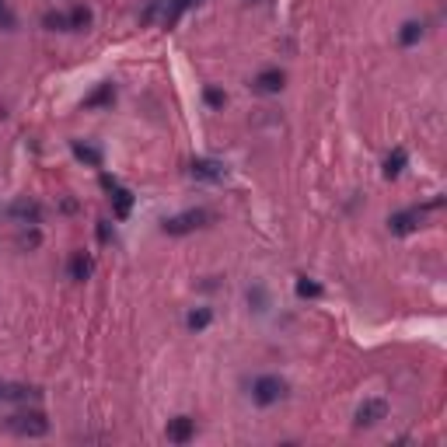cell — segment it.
Returning <instances> with one entry per match:
<instances>
[{
    "instance_id": "obj_1",
    "label": "cell",
    "mask_w": 447,
    "mask_h": 447,
    "mask_svg": "<svg viewBox=\"0 0 447 447\" xmlns=\"http://www.w3.org/2000/svg\"><path fill=\"white\" fill-rule=\"evenodd\" d=\"M4 430L14 434V437H46V434H49V420H46V413H39V409L11 413V416H4Z\"/></svg>"
},
{
    "instance_id": "obj_2",
    "label": "cell",
    "mask_w": 447,
    "mask_h": 447,
    "mask_svg": "<svg viewBox=\"0 0 447 447\" xmlns=\"http://www.w3.org/2000/svg\"><path fill=\"white\" fill-rule=\"evenodd\" d=\"M441 206H444V199L437 196V199H430V203H423V206L398 210V213L388 217V231H391V234H413V231L427 220V213H434V210H441Z\"/></svg>"
},
{
    "instance_id": "obj_3",
    "label": "cell",
    "mask_w": 447,
    "mask_h": 447,
    "mask_svg": "<svg viewBox=\"0 0 447 447\" xmlns=\"http://www.w3.org/2000/svg\"><path fill=\"white\" fill-rule=\"evenodd\" d=\"M206 224H213V213L203 210V206H196V210H182L175 217H168L161 231L172 234V238H182V234H192V231H199V227H206Z\"/></svg>"
},
{
    "instance_id": "obj_4",
    "label": "cell",
    "mask_w": 447,
    "mask_h": 447,
    "mask_svg": "<svg viewBox=\"0 0 447 447\" xmlns=\"http://www.w3.org/2000/svg\"><path fill=\"white\" fill-rule=\"evenodd\" d=\"M287 381L283 377H276V374H263V377H256V384H252V398H256V405H276V402H283L287 398Z\"/></svg>"
},
{
    "instance_id": "obj_5",
    "label": "cell",
    "mask_w": 447,
    "mask_h": 447,
    "mask_svg": "<svg viewBox=\"0 0 447 447\" xmlns=\"http://www.w3.org/2000/svg\"><path fill=\"white\" fill-rule=\"evenodd\" d=\"M101 185H105V192H108V199H112V213H115L119 220H126V217H130V210H133V192H130V189H122L112 175H101Z\"/></svg>"
},
{
    "instance_id": "obj_6",
    "label": "cell",
    "mask_w": 447,
    "mask_h": 447,
    "mask_svg": "<svg viewBox=\"0 0 447 447\" xmlns=\"http://www.w3.org/2000/svg\"><path fill=\"white\" fill-rule=\"evenodd\" d=\"M42 388L25 384V381H0V402H39Z\"/></svg>"
},
{
    "instance_id": "obj_7",
    "label": "cell",
    "mask_w": 447,
    "mask_h": 447,
    "mask_svg": "<svg viewBox=\"0 0 447 447\" xmlns=\"http://www.w3.org/2000/svg\"><path fill=\"white\" fill-rule=\"evenodd\" d=\"M384 416H388V402L384 398H367V402H360L353 423H357L360 430H367V427H377Z\"/></svg>"
},
{
    "instance_id": "obj_8",
    "label": "cell",
    "mask_w": 447,
    "mask_h": 447,
    "mask_svg": "<svg viewBox=\"0 0 447 447\" xmlns=\"http://www.w3.org/2000/svg\"><path fill=\"white\" fill-rule=\"evenodd\" d=\"M189 175L199 179V182H224L227 168H224L220 161H213V158H192V161H189Z\"/></svg>"
},
{
    "instance_id": "obj_9",
    "label": "cell",
    "mask_w": 447,
    "mask_h": 447,
    "mask_svg": "<svg viewBox=\"0 0 447 447\" xmlns=\"http://www.w3.org/2000/svg\"><path fill=\"white\" fill-rule=\"evenodd\" d=\"M7 217H11V220H18V224L35 227V224L42 220V206H39L35 199H18V203H11V206H7Z\"/></svg>"
},
{
    "instance_id": "obj_10",
    "label": "cell",
    "mask_w": 447,
    "mask_h": 447,
    "mask_svg": "<svg viewBox=\"0 0 447 447\" xmlns=\"http://www.w3.org/2000/svg\"><path fill=\"white\" fill-rule=\"evenodd\" d=\"M168 441L172 444H189L192 437H196V420H189V416H175V420H168Z\"/></svg>"
},
{
    "instance_id": "obj_11",
    "label": "cell",
    "mask_w": 447,
    "mask_h": 447,
    "mask_svg": "<svg viewBox=\"0 0 447 447\" xmlns=\"http://www.w3.org/2000/svg\"><path fill=\"white\" fill-rule=\"evenodd\" d=\"M283 84H287V74H283V70H276V67L263 70V74L252 81V88L259 91V94H279V91H283Z\"/></svg>"
},
{
    "instance_id": "obj_12",
    "label": "cell",
    "mask_w": 447,
    "mask_h": 447,
    "mask_svg": "<svg viewBox=\"0 0 447 447\" xmlns=\"http://www.w3.org/2000/svg\"><path fill=\"white\" fill-rule=\"evenodd\" d=\"M67 272H70V279H88L91 272H94V259H91L88 252H74Z\"/></svg>"
},
{
    "instance_id": "obj_13",
    "label": "cell",
    "mask_w": 447,
    "mask_h": 447,
    "mask_svg": "<svg viewBox=\"0 0 447 447\" xmlns=\"http://www.w3.org/2000/svg\"><path fill=\"white\" fill-rule=\"evenodd\" d=\"M405 165H409V154H405V147H395V151L384 158V179H398Z\"/></svg>"
},
{
    "instance_id": "obj_14",
    "label": "cell",
    "mask_w": 447,
    "mask_h": 447,
    "mask_svg": "<svg viewBox=\"0 0 447 447\" xmlns=\"http://www.w3.org/2000/svg\"><path fill=\"white\" fill-rule=\"evenodd\" d=\"M67 21H70V32H88L91 21H94V14H91V7L77 4V7L67 11Z\"/></svg>"
},
{
    "instance_id": "obj_15",
    "label": "cell",
    "mask_w": 447,
    "mask_h": 447,
    "mask_svg": "<svg viewBox=\"0 0 447 447\" xmlns=\"http://www.w3.org/2000/svg\"><path fill=\"white\" fill-rule=\"evenodd\" d=\"M70 151H74V158H77V161H84V165H91V168H101V151H98V147H88V144L74 140V144H70Z\"/></svg>"
},
{
    "instance_id": "obj_16",
    "label": "cell",
    "mask_w": 447,
    "mask_h": 447,
    "mask_svg": "<svg viewBox=\"0 0 447 447\" xmlns=\"http://www.w3.org/2000/svg\"><path fill=\"white\" fill-rule=\"evenodd\" d=\"M199 0H168V7H165V28H172V25H179V18L189 11V7H196Z\"/></svg>"
},
{
    "instance_id": "obj_17",
    "label": "cell",
    "mask_w": 447,
    "mask_h": 447,
    "mask_svg": "<svg viewBox=\"0 0 447 447\" xmlns=\"http://www.w3.org/2000/svg\"><path fill=\"white\" fill-rule=\"evenodd\" d=\"M42 25H46L49 32H70L67 11H46V14H42Z\"/></svg>"
},
{
    "instance_id": "obj_18",
    "label": "cell",
    "mask_w": 447,
    "mask_h": 447,
    "mask_svg": "<svg viewBox=\"0 0 447 447\" xmlns=\"http://www.w3.org/2000/svg\"><path fill=\"white\" fill-rule=\"evenodd\" d=\"M420 39H423V21H405L402 32H398V42L402 46H416Z\"/></svg>"
},
{
    "instance_id": "obj_19",
    "label": "cell",
    "mask_w": 447,
    "mask_h": 447,
    "mask_svg": "<svg viewBox=\"0 0 447 447\" xmlns=\"http://www.w3.org/2000/svg\"><path fill=\"white\" fill-rule=\"evenodd\" d=\"M210 322H213L210 308H196V311H189V318H185V325H189L192 332H203V329H206Z\"/></svg>"
},
{
    "instance_id": "obj_20",
    "label": "cell",
    "mask_w": 447,
    "mask_h": 447,
    "mask_svg": "<svg viewBox=\"0 0 447 447\" xmlns=\"http://www.w3.org/2000/svg\"><path fill=\"white\" fill-rule=\"evenodd\" d=\"M112 98H115V91H112V84H101V88L94 91L91 98H84V105H88V108H98V105H108Z\"/></svg>"
},
{
    "instance_id": "obj_21",
    "label": "cell",
    "mask_w": 447,
    "mask_h": 447,
    "mask_svg": "<svg viewBox=\"0 0 447 447\" xmlns=\"http://www.w3.org/2000/svg\"><path fill=\"white\" fill-rule=\"evenodd\" d=\"M297 297H322V287H318L315 279L301 276V279H297Z\"/></svg>"
},
{
    "instance_id": "obj_22",
    "label": "cell",
    "mask_w": 447,
    "mask_h": 447,
    "mask_svg": "<svg viewBox=\"0 0 447 447\" xmlns=\"http://www.w3.org/2000/svg\"><path fill=\"white\" fill-rule=\"evenodd\" d=\"M39 241H42V238H39V231H35V227H32V231H21V238H18V245H21V248H35Z\"/></svg>"
},
{
    "instance_id": "obj_23",
    "label": "cell",
    "mask_w": 447,
    "mask_h": 447,
    "mask_svg": "<svg viewBox=\"0 0 447 447\" xmlns=\"http://www.w3.org/2000/svg\"><path fill=\"white\" fill-rule=\"evenodd\" d=\"M224 101H227V94L217 88H206V105H213V108H224Z\"/></svg>"
},
{
    "instance_id": "obj_24",
    "label": "cell",
    "mask_w": 447,
    "mask_h": 447,
    "mask_svg": "<svg viewBox=\"0 0 447 447\" xmlns=\"http://www.w3.org/2000/svg\"><path fill=\"white\" fill-rule=\"evenodd\" d=\"M108 238H112V231H108V224L101 220V224H98V241H108Z\"/></svg>"
},
{
    "instance_id": "obj_25",
    "label": "cell",
    "mask_w": 447,
    "mask_h": 447,
    "mask_svg": "<svg viewBox=\"0 0 447 447\" xmlns=\"http://www.w3.org/2000/svg\"><path fill=\"white\" fill-rule=\"evenodd\" d=\"M0 21H11V18H7V7H4V0H0Z\"/></svg>"
},
{
    "instance_id": "obj_26",
    "label": "cell",
    "mask_w": 447,
    "mask_h": 447,
    "mask_svg": "<svg viewBox=\"0 0 447 447\" xmlns=\"http://www.w3.org/2000/svg\"><path fill=\"white\" fill-rule=\"evenodd\" d=\"M248 4H252V0H248Z\"/></svg>"
}]
</instances>
